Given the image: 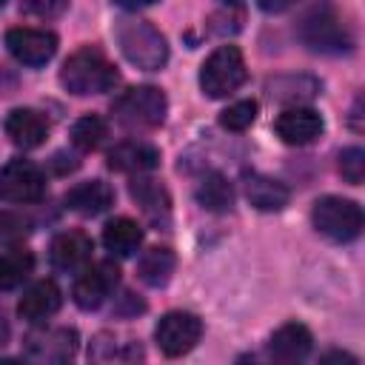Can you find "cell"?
Segmentation results:
<instances>
[{
  "mask_svg": "<svg viewBox=\"0 0 365 365\" xmlns=\"http://www.w3.org/2000/svg\"><path fill=\"white\" fill-rule=\"evenodd\" d=\"M103 245L111 257H134L143 245V228L131 217H114L103 225Z\"/></svg>",
  "mask_w": 365,
  "mask_h": 365,
  "instance_id": "cell-21",
  "label": "cell"
},
{
  "mask_svg": "<svg viewBox=\"0 0 365 365\" xmlns=\"http://www.w3.org/2000/svg\"><path fill=\"white\" fill-rule=\"evenodd\" d=\"M3 6H6V0H0V9H3Z\"/></svg>",
  "mask_w": 365,
  "mask_h": 365,
  "instance_id": "cell-34",
  "label": "cell"
},
{
  "mask_svg": "<svg viewBox=\"0 0 365 365\" xmlns=\"http://www.w3.org/2000/svg\"><path fill=\"white\" fill-rule=\"evenodd\" d=\"M60 302H63L60 285L54 279H37L34 285H29L23 291V297L17 302V314H20V319L40 325L60 311Z\"/></svg>",
  "mask_w": 365,
  "mask_h": 365,
  "instance_id": "cell-14",
  "label": "cell"
},
{
  "mask_svg": "<svg viewBox=\"0 0 365 365\" xmlns=\"http://www.w3.org/2000/svg\"><path fill=\"white\" fill-rule=\"evenodd\" d=\"M106 120L97 117V114H86L80 117L74 125H71V143L80 148V151H94L103 140H106Z\"/></svg>",
  "mask_w": 365,
  "mask_h": 365,
  "instance_id": "cell-25",
  "label": "cell"
},
{
  "mask_svg": "<svg viewBox=\"0 0 365 365\" xmlns=\"http://www.w3.org/2000/svg\"><path fill=\"white\" fill-rule=\"evenodd\" d=\"M254 120H257V103L254 100H240L220 114V125L228 131H245Z\"/></svg>",
  "mask_w": 365,
  "mask_h": 365,
  "instance_id": "cell-27",
  "label": "cell"
},
{
  "mask_svg": "<svg viewBox=\"0 0 365 365\" xmlns=\"http://www.w3.org/2000/svg\"><path fill=\"white\" fill-rule=\"evenodd\" d=\"M117 279H120V271L111 259L88 262L86 268H80L77 279H74V288H71V297H74L77 308L97 311L111 297V291L117 288Z\"/></svg>",
  "mask_w": 365,
  "mask_h": 365,
  "instance_id": "cell-8",
  "label": "cell"
},
{
  "mask_svg": "<svg viewBox=\"0 0 365 365\" xmlns=\"http://www.w3.org/2000/svg\"><path fill=\"white\" fill-rule=\"evenodd\" d=\"M174 265H177L174 251L163 248V245H154V248L143 251V257L137 259V277L151 288H163V285H168V279L174 274Z\"/></svg>",
  "mask_w": 365,
  "mask_h": 365,
  "instance_id": "cell-22",
  "label": "cell"
},
{
  "mask_svg": "<svg viewBox=\"0 0 365 365\" xmlns=\"http://www.w3.org/2000/svg\"><path fill=\"white\" fill-rule=\"evenodd\" d=\"M120 9H131V11H137V9H145V6H151V3H157V0H114Z\"/></svg>",
  "mask_w": 365,
  "mask_h": 365,
  "instance_id": "cell-32",
  "label": "cell"
},
{
  "mask_svg": "<svg viewBox=\"0 0 365 365\" xmlns=\"http://www.w3.org/2000/svg\"><path fill=\"white\" fill-rule=\"evenodd\" d=\"M314 228L331 242H351L362 231V208L348 197H319L311 208Z\"/></svg>",
  "mask_w": 365,
  "mask_h": 365,
  "instance_id": "cell-6",
  "label": "cell"
},
{
  "mask_svg": "<svg viewBox=\"0 0 365 365\" xmlns=\"http://www.w3.org/2000/svg\"><path fill=\"white\" fill-rule=\"evenodd\" d=\"M117 80H120V74H117L114 63L94 46L74 51L60 68V86L74 97L111 91L117 86Z\"/></svg>",
  "mask_w": 365,
  "mask_h": 365,
  "instance_id": "cell-1",
  "label": "cell"
},
{
  "mask_svg": "<svg viewBox=\"0 0 365 365\" xmlns=\"http://www.w3.org/2000/svg\"><path fill=\"white\" fill-rule=\"evenodd\" d=\"M63 202L74 214L97 217V214H103V211L111 208L114 188L108 182H103V180H86V182H77L74 188H68V194L63 197Z\"/></svg>",
  "mask_w": 365,
  "mask_h": 365,
  "instance_id": "cell-16",
  "label": "cell"
},
{
  "mask_svg": "<svg viewBox=\"0 0 365 365\" xmlns=\"http://www.w3.org/2000/svg\"><path fill=\"white\" fill-rule=\"evenodd\" d=\"M91 251H94V242L86 231H60L54 240H51V248H48V259L57 271L63 274H77L80 268H86L91 262Z\"/></svg>",
  "mask_w": 365,
  "mask_h": 365,
  "instance_id": "cell-13",
  "label": "cell"
},
{
  "mask_svg": "<svg viewBox=\"0 0 365 365\" xmlns=\"http://www.w3.org/2000/svg\"><path fill=\"white\" fill-rule=\"evenodd\" d=\"M194 197H197V202H200L205 211H214V214H225V211H231V205H234L231 182H228L222 174H217V171H211V174H205V177L200 180Z\"/></svg>",
  "mask_w": 365,
  "mask_h": 365,
  "instance_id": "cell-23",
  "label": "cell"
},
{
  "mask_svg": "<svg viewBox=\"0 0 365 365\" xmlns=\"http://www.w3.org/2000/svg\"><path fill=\"white\" fill-rule=\"evenodd\" d=\"M128 191H131V200L140 205V211L154 225H168V220H171V197H168V191L157 180L134 177Z\"/></svg>",
  "mask_w": 365,
  "mask_h": 365,
  "instance_id": "cell-19",
  "label": "cell"
},
{
  "mask_svg": "<svg viewBox=\"0 0 365 365\" xmlns=\"http://www.w3.org/2000/svg\"><path fill=\"white\" fill-rule=\"evenodd\" d=\"M34 271V257L26 248H9L0 254V291L20 288Z\"/></svg>",
  "mask_w": 365,
  "mask_h": 365,
  "instance_id": "cell-24",
  "label": "cell"
},
{
  "mask_svg": "<svg viewBox=\"0 0 365 365\" xmlns=\"http://www.w3.org/2000/svg\"><path fill=\"white\" fill-rule=\"evenodd\" d=\"M157 165H160V151L151 143L125 140L108 151V168L123 171V174H145Z\"/></svg>",
  "mask_w": 365,
  "mask_h": 365,
  "instance_id": "cell-17",
  "label": "cell"
},
{
  "mask_svg": "<svg viewBox=\"0 0 365 365\" xmlns=\"http://www.w3.org/2000/svg\"><path fill=\"white\" fill-rule=\"evenodd\" d=\"M114 40H117L123 57L143 71H160L168 63V43L148 20H140V17L117 20Z\"/></svg>",
  "mask_w": 365,
  "mask_h": 365,
  "instance_id": "cell-2",
  "label": "cell"
},
{
  "mask_svg": "<svg viewBox=\"0 0 365 365\" xmlns=\"http://www.w3.org/2000/svg\"><path fill=\"white\" fill-rule=\"evenodd\" d=\"M31 231V222L20 214H0V240L3 242H20Z\"/></svg>",
  "mask_w": 365,
  "mask_h": 365,
  "instance_id": "cell-30",
  "label": "cell"
},
{
  "mask_svg": "<svg viewBox=\"0 0 365 365\" xmlns=\"http://www.w3.org/2000/svg\"><path fill=\"white\" fill-rule=\"evenodd\" d=\"M6 134L17 148H37L48 137V120L34 108H14L6 117Z\"/></svg>",
  "mask_w": 365,
  "mask_h": 365,
  "instance_id": "cell-18",
  "label": "cell"
},
{
  "mask_svg": "<svg viewBox=\"0 0 365 365\" xmlns=\"http://www.w3.org/2000/svg\"><path fill=\"white\" fill-rule=\"evenodd\" d=\"M314 348V336L302 322H285L282 328H277L268 339V356L277 362H299L311 354Z\"/></svg>",
  "mask_w": 365,
  "mask_h": 365,
  "instance_id": "cell-15",
  "label": "cell"
},
{
  "mask_svg": "<svg viewBox=\"0 0 365 365\" xmlns=\"http://www.w3.org/2000/svg\"><path fill=\"white\" fill-rule=\"evenodd\" d=\"M46 194V177L31 160H9L0 168V205H23V202H40Z\"/></svg>",
  "mask_w": 365,
  "mask_h": 365,
  "instance_id": "cell-7",
  "label": "cell"
},
{
  "mask_svg": "<svg viewBox=\"0 0 365 365\" xmlns=\"http://www.w3.org/2000/svg\"><path fill=\"white\" fill-rule=\"evenodd\" d=\"M20 9L31 17H43V20H54L68 9V0H20Z\"/></svg>",
  "mask_w": 365,
  "mask_h": 365,
  "instance_id": "cell-29",
  "label": "cell"
},
{
  "mask_svg": "<svg viewBox=\"0 0 365 365\" xmlns=\"http://www.w3.org/2000/svg\"><path fill=\"white\" fill-rule=\"evenodd\" d=\"M271 97L277 100H294L299 106V100H311L319 91V83L311 77H279L274 83H268Z\"/></svg>",
  "mask_w": 365,
  "mask_h": 365,
  "instance_id": "cell-26",
  "label": "cell"
},
{
  "mask_svg": "<svg viewBox=\"0 0 365 365\" xmlns=\"http://www.w3.org/2000/svg\"><path fill=\"white\" fill-rule=\"evenodd\" d=\"M245 77H248V68H245L242 51L237 46H220L200 66V88L211 100L234 94L245 83Z\"/></svg>",
  "mask_w": 365,
  "mask_h": 365,
  "instance_id": "cell-5",
  "label": "cell"
},
{
  "mask_svg": "<svg viewBox=\"0 0 365 365\" xmlns=\"http://www.w3.org/2000/svg\"><path fill=\"white\" fill-rule=\"evenodd\" d=\"M222 3H228V6H237V3H240V0H222Z\"/></svg>",
  "mask_w": 365,
  "mask_h": 365,
  "instance_id": "cell-33",
  "label": "cell"
},
{
  "mask_svg": "<svg viewBox=\"0 0 365 365\" xmlns=\"http://www.w3.org/2000/svg\"><path fill=\"white\" fill-rule=\"evenodd\" d=\"M9 54L23 66H46L57 51V34L46 29H9L6 31Z\"/></svg>",
  "mask_w": 365,
  "mask_h": 365,
  "instance_id": "cell-11",
  "label": "cell"
},
{
  "mask_svg": "<svg viewBox=\"0 0 365 365\" xmlns=\"http://www.w3.org/2000/svg\"><path fill=\"white\" fill-rule=\"evenodd\" d=\"M242 185H245V197L248 202L257 208V211H282L291 200V191L274 180V177H265V174H245L242 177Z\"/></svg>",
  "mask_w": 365,
  "mask_h": 365,
  "instance_id": "cell-20",
  "label": "cell"
},
{
  "mask_svg": "<svg viewBox=\"0 0 365 365\" xmlns=\"http://www.w3.org/2000/svg\"><path fill=\"white\" fill-rule=\"evenodd\" d=\"M339 174H342L345 182L359 185L362 177H365V151L356 148V145H354V148H345V151L339 154Z\"/></svg>",
  "mask_w": 365,
  "mask_h": 365,
  "instance_id": "cell-28",
  "label": "cell"
},
{
  "mask_svg": "<svg viewBox=\"0 0 365 365\" xmlns=\"http://www.w3.org/2000/svg\"><path fill=\"white\" fill-rule=\"evenodd\" d=\"M322 114L308 106H291L274 120V131L285 145H308L322 134Z\"/></svg>",
  "mask_w": 365,
  "mask_h": 365,
  "instance_id": "cell-12",
  "label": "cell"
},
{
  "mask_svg": "<svg viewBox=\"0 0 365 365\" xmlns=\"http://www.w3.org/2000/svg\"><path fill=\"white\" fill-rule=\"evenodd\" d=\"M111 111H114V120L123 128L148 131V128H157L165 120L168 100L157 86H131L114 100Z\"/></svg>",
  "mask_w": 365,
  "mask_h": 365,
  "instance_id": "cell-3",
  "label": "cell"
},
{
  "mask_svg": "<svg viewBox=\"0 0 365 365\" xmlns=\"http://www.w3.org/2000/svg\"><path fill=\"white\" fill-rule=\"evenodd\" d=\"M200 336H202V322L191 311H168L165 317H160V322L154 328L157 348L165 356H182V354H188L200 342Z\"/></svg>",
  "mask_w": 365,
  "mask_h": 365,
  "instance_id": "cell-9",
  "label": "cell"
},
{
  "mask_svg": "<svg viewBox=\"0 0 365 365\" xmlns=\"http://www.w3.org/2000/svg\"><path fill=\"white\" fill-rule=\"evenodd\" d=\"M77 354L74 328H37L23 339V356L31 362H68Z\"/></svg>",
  "mask_w": 365,
  "mask_h": 365,
  "instance_id": "cell-10",
  "label": "cell"
},
{
  "mask_svg": "<svg viewBox=\"0 0 365 365\" xmlns=\"http://www.w3.org/2000/svg\"><path fill=\"white\" fill-rule=\"evenodd\" d=\"M299 40L311 51L322 54H342L351 48V34L331 3H319L305 11V17L299 20Z\"/></svg>",
  "mask_w": 365,
  "mask_h": 365,
  "instance_id": "cell-4",
  "label": "cell"
},
{
  "mask_svg": "<svg viewBox=\"0 0 365 365\" xmlns=\"http://www.w3.org/2000/svg\"><path fill=\"white\" fill-rule=\"evenodd\" d=\"M297 0H257V6L262 9V11H268V14H279V11H285V9H291Z\"/></svg>",
  "mask_w": 365,
  "mask_h": 365,
  "instance_id": "cell-31",
  "label": "cell"
}]
</instances>
